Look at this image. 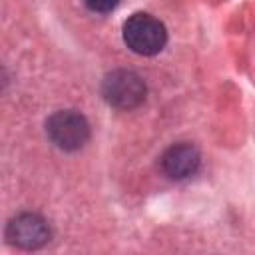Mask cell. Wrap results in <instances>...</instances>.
<instances>
[{"label": "cell", "instance_id": "4", "mask_svg": "<svg viewBox=\"0 0 255 255\" xmlns=\"http://www.w3.org/2000/svg\"><path fill=\"white\" fill-rule=\"evenodd\" d=\"M50 227L48 223L36 213H20L12 217L6 225V239L10 245L20 249L32 251L40 249L50 241Z\"/></svg>", "mask_w": 255, "mask_h": 255}, {"label": "cell", "instance_id": "2", "mask_svg": "<svg viewBox=\"0 0 255 255\" xmlns=\"http://www.w3.org/2000/svg\"><path fill=\"white\" fill-rule=\"evenodd\" d=\"M46 133L56 147L64 151H76L90 139V124L76 110H60L48 118Z\"/></svg>", "mask_w": 255, "mask_h": 255}, {"label": "cell", "instance_id": "1", "mask_svg": "<svg viewBox=\"0 0 255 255\" xmlns=\"http://www.w3.org/2000/svg\"><path fill=\"white\" fill-rule=\"evenodd\" d=\"M124 42L139 56H155L167 42V30L163 22L145 12H135L124 22Z\"/></svg>", "mask_w": 255, "mask_h": 255}, {"label": "cell", "instance_id": "6", "mask_svg": "<svg viewBox=\"0 0 255 255\" xmlns=\"http://www.w3.org/2000/svg\"><path fill=\"white\" fill-rule=\"evenodd\" d=\"M120 0H84V4L94 12H112Z\"/></svg>", "mask_w": 255, "mask_h": 255}, {"label": "cell", "instance_id": "5", "mask_svg": "<svg viewBox=\"0 0 255 255\" xmlns=\"http://www.w3.org/2000/svg\"><path fill=\"white\" fill-rule=\"evenodd\" d=\"M201 163V155L195 145L191 143H173L167 147L159 159L163 173L171 179H187L191 177Z\"/></svg>", "mask_w": 255, "mask_h": 255}, {"label": "cell", "instance_id": "3", "mask_svg": "<svg viewBox=\"0 0 255 255\" xmlns=\"http://www.w3.org/2000/svg\"><path fill=\"white\" fill-rule=\"evenodd\" d=\"M143 80L129 70H114L102 82L104 100L116 110H133L145 100Z\"/></svg>", "mask_w": 255, "mask_h": 255}]
</instances>
